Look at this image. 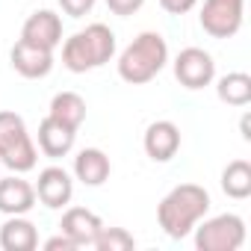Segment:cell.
Listing matches in <instances>:
<instances>
[{
    "label": "cell",
    "instance_id": "obj_12",
    "mask_svg": "<svg viewBox=\"0 0 251 251\" xmlns=\"http://www.w3.org/2000/svg\"><path fill=\"white\" fill-rule=\"evenodd\" d=\"M36 204V189L21 177H3L0 180V213L21 216Z\"/></svg>",
    "mask_w": 251,
    "mask_h": 251
},
{
    "label": "cell",
    "instance_id": "obj_23",
    "mask_svg": "<svg viewBox=\"0 0 251 251\" xmlns=\"http://www.w3.org/2000/svg\"><path fill=\"white\" fill-rule=\"evenodd\" d=\"M142 3L145 0H106V6H109L112 15H133V12L142 9Z\"/></svg>",
    "mask_w": 251,
    "mask_h": 251
},
{
    "label": "cell",
    "instance_id": "obj_14",
    "mask_svg": "<svg viewBox=\"0 0 251 251\" xmlns=\"http://www.w3.org/2000/svg\"><path fill=\"white\" fill-rule=\"evenodd\" d=\"M0 245H3V251H33L39 245L36 225L21 219V216H12L0 227Z\"/></svg>",
    "mask_w": 251,
    "mask_h": 251
},
{
    "label": "cell",
    "instance_id": "obj_7",
    "mask_svg": "<svg viewBox=\"0 0 251 251\" xmlns=\"http://www.w3.org/2000/svg\"><path fill=\"white\" fill-rule=\"evenodd\" d=\"M21 39L33 42V45H39V48L53 50V48L62 42V21H59V15L50 12V9H39V12H33V15L24 21Z\"/></svg>",
    "mask_w": 251,
    "mask_h": 251
},
{
    "label": "cell",
    "instance_id": "obj_3",
    "mask_svg": "<svg viewBox=\"0 0 251 251\" xmlns=\"http://www.w3.org/2000/svg\"><path fill=\"white\" fill-rule=\"evenodd\" d=\"M242 239H245V222L233 213L204 222L195 233L198 251H236L242 245Z\"/></svg>",
    "mask_w": 251,
    "mask_h": 251
},
{
    "label": "cell",
    "instance_id": "obj_4",
    "mask_svg": "<svg viewBox=\"0 0 251 251\" xmlns=\"http://www.w3.org/2000/svg\"><path fill=\"white\" fill-rule=\"evenodd\" d=\"M245 0H204L201 27L216 39H230L242 27Z\"/></svg>",
    "mask_w": 251,
    "mask_h": 251
},
{
    "label": "cell",
    "instance_id": "obj_9",
    "mask_svg": "<svg viewBox=\"0 0 251 251\" xmlns=\"http://www.w3.org/2000/svg\"><path fill=\"white\" fill-rule=\"evenodd\" d=\"M180 148V130H177V124L175 121H154L148 124V130H145V154L157 163H166L177 154Z\"/></svg>",
    "mask_w": 251,
    "mask_h": 251
},
{
    "label": "cell",
    "instance_id": "obj_15",
    "mask_svg": "<svg viewBox=\"0 0 251 251\" xmlns=\"http://www.w3.org/2000/svg\"><path fill=\"white\" fill-rule=\"evenodd\" d=\"M48 115H53V118H59L62 124H68V127H80V124L86 121V100L77 95V92H59V95H53V100H50V112Z\"/></svg>",
    "mask_w": 251,
    "mask_h": 251
},
{
    "label": "cell",
    "instance_id": "obj_1",
    "mask_svg": "<svg viewBox=\"0 0 251 251\" xmlns=\"http://www.w3.org/2000/svg\"><path fill=\"white\" fill-rule=\"evenodd\" d=\"M210 210V195L204 186L198 183H180L175 186L157 207V219H160V227L172 236V239H183L195 222Z\"/></svg>",
    "mask_w": 251,
    "mask_h": 251
},
{
    "label": "cell",
    "instance_id": "obj_16",
    "mask_svg": "<svg viewBox=\"0 0 251 251\" xmlns=\"http://www.w3.org/2000/svg\"><path fill=\"white\" fill-rule=\"evenodd\" d=\"M83 39L89 45V53H92L95 68L103 65V62H109V56L115 53V36H112V30L106 24H89L83 30Z\"/></svg>",
    "mask_w": 251,
    "mask_h": 251
},
{
    "label": "cell",
    "instance_id": "obj_21",
    "mask_svg": "<svg viewBox=\"0 0 251 251\" xmlns=\"http://www.w3.org/2000/svg\"><path fill=\"white\" fill-rule=\"evenodd\" d=\"M92 245L98 251H133L136 248V239L124 230V227H100Z\"/></svg>",
    "mask_w": 251,
    "mask_h": 251
},
{
    "label": "cell",
    "instance_id": "obj_11",
    "mask_svg": "<svg viewBox=\"0 0 251 251\" xmlns=\"http://www.w3.org/2000/svg\"><path fill=\"white\" fill-rule=\"evenodd\" d=\"M59 227H62V233L71 236V239L77 242V248H80V245H92V242H95V236H98V230L103 227V222H100L92 210H86V207H71V210L62 216Z\"/></svg>",
    "mask_w": 251,
    "mask_h": 251
},
{
    "label": "cell",
    "instance_id": "obj_25",
    "mask_svg": "<svg viewBox=\"0 0 251 251\" xmlns=\"http://www.w3.org/2000/svg\"><path fill=\"white\" fill-rule=\"evenodd\" d=\"M45 248H48V251H74V248H77V242H74L71 236L59 233V236H50V239L45 242Z\"/></svg>",
    "mask_w": 251,
    "mask_h": 251
},
{
    "label": "cell",
    "instance_id": "obj_18",
    "mask_svg": "<svg viewBox=\"0 0 251 251\" xmlns=\"http://www.w3.org/2000/svg\"><path fill=\"white\" fill-rule=\"evenodd\" d=\"M219 98L230 106H245L251 100V77L245 71H233V74H225L216 86Z\"/></svg>",
    "mask_w": 251,
    "mask_h": 251
},
{
    "label": "cell",
    "instance_id": "obj_6",
    "mask_svg": "<svg viewBox=\"0 0 251 251\" xmlns=\"http://www.w3.org/2000/svg\"><path fill=\"white\" fill-rule=\"evenodd\" d=\"M9 59H12V68L21 77H27V80H39V77H45L53 68V50L39 48V45H33L27 39H18L12 45Z\"/></svg>",
    "mask_w": 251,
    "mask_h": 251
},
{
    "label": "cell",
    "instance_id": "obj_26",
    "mask_svg": "<svg viewBox=\"0 0 251 251\" xmlns=\"http://www.w3.org/2000/svg\"><path fill=\"white\" fill-rule=\"evenodd\" d=\"M160 6L166 12H172V15H183V12H189L195 6V0H160Z\"/></svg>",
    "mask_w": 251,
    "mask_h": 251
},
{
    "label": "cell",
    "instance_id": "obj_13",
    "mask_svg": "<svg viewBox=\"0 0 251 251\" xmlns=\"http://www.w3.org/2000/svg\"><path fill=\"white\" fill-rule=\"evenodd\" d=\"M74 175L86 186H100L109 177V157L100 148H83L74 157Z\"/></svg>",
    "mask_w": 251,
    "mask_h": 251
},
{
    "label": "cell",
    "instance_id": "obj_2",
    "mask_svg": "<svg viewBox=\"0 0 251 251\" xmlns=\"http://www.w3.org/2000/svg\"><path fill=\"white\" fill-rule=\"evenodd\" d=\"M169 59L166 39L160 33H139L118 59V74L127 83H148L154 80Z\"/></svg>",
    "mask_w": 251,
    "mask_h": 251
},
{
    "label": "cell",
    "instance_id": "obj_5",
    "mask_svg": "<svg viewBox=\"0 0 251 251\" xmlns=\"http://www.w3.org/2000/svg\"><path fill=\"white\" fill-rule=\"evenodd\" d=\"M213 74H216V62L201 48H186L175 59V77L186 89H204L213 80Z\"/></svg>",
    "mask_w": 251,
    "mask_h": 251
},
{
    "label": "cell",
    "instance_id": "obj_19",
    "mask_svg": "<svg viewBox=\"0 0 251 251\" xmlns=\"http://www.w3.org/2000/svg\"><path fill=\"white\" fill-rule=\"evenodd\" d=\"M62 62H65V68H68V71H74V74H83V71L95 68L92 53H89V45H86L83 33H74V36L62 45Z\"/></svg>",
    "mask_w": 251,
    "mask_h": 251
},
{
    "label": "cell",
    "instance_id": "obj_17",
    "mask_svg": "<svg viewBox=\"0 0 251 251\" xmlns=\"http://www.w3.org/2000/svg\"><path fill=\"white\" fill-rule=\"evenodd\" d=\"M222 189L230 198H248L251 195V163L248 160H233L222 172Z\"/></svg>",
    "mask_w": 251,
    "mask_h": 251
},
{
    "label": "cell",
    "instance_id": "obj_22",
    "mask_svg": "<svg viewBox=\"0 0 251 251\" xmlns=\"http://www.w3.org/2000/svg\"><path fill=\"white\" fill-rule=\"evenodd\" d=\"M24 133H27V127H24V118L18 112H12V109L0 112V154H3L12 142H18Z\"/></svg>",
    "mask_w": 251,
    "mask_h": 251
},
{
    "label": "cell",
    "instance_id": "obj_24",
    "mask_svg": "<svg viewBox=\"0 0 251 251\" xmlns=\"http://www.w3.org/2000/svg\"><path fill=\"white\" fill-rule=\"evenodd\" d=\"M59 6H62L65 15H71V18H83V15L95 6V0H59Z\"/></svg>",
    "mask_w": 251,
    "mask_h": 251
},
{
    "label": "cell",
    "instance_id": "obj_10",
    "mask_svg": "<svg viewBox=\"0 0 251 251\" xmlns=\"http://www.w3.org/2000/svg\"><path fill=\"white\" fill-rule=\"evenodd\" d=\"M74 136L77 130L62 124L59 118L48 115L42 124H39V148L48 154V157H65L71 148H74Z\"/></svg>",
    "mask_w": 251,
    "mask_h": 251
},
{
    "label": "cell",
    "instance_id": "obj_8",
    "mask_svg": "<svg viewBox=\"0 0 251 251\" xmlns=\"http://www.w3.org/2000/svg\"><path fill=\"white\" fill-rule=\"evenodd\" d=\"M71 192H74V186H71V177H68L65 169L48 166V169L39 172L36 195H39V201H42L45 207H53V210H56V207H65V204L71 201Z\"/></svg>",
    "mask_w": 251,
    "mask_h": 251
},
{
    "label": "cell",
    "instance_id": "obj_27",
    "mask_svg": "<svg viewBox=\"0 0 251 251\" xmlns=\"http://www.w3.org/2000/svg\"><path fill=\"white\" fill-rule=\"evenodd\" d=\"M239 130H242V139L248 142V139H251V115H248V112H245L242 121H239Z\"/></svg>",
    "mask_w": 251,
    "mask_h": 251
},
{
    "label": "cell",
    "instance_id": "obj_20",
    "mask_svg": "<svg viewBox=\"0 0 251 251\" xmlns=\"http://www.w3.org/2000/svg\"><path fill=\"white\" fill-rule=\"evenodd\" d=\"M0 160H3L12 172H30L36 166V145H33L30 133H24L18 142H12L3 154H0Z\"/></svg>",
    "mask_w": 251,
    "mask_h": 251
}]
</instances>
